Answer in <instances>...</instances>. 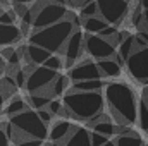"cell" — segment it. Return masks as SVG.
<instances>
[{
  "mask_svg": "<svg viewBox=\"0 0 148 146\" xmlns=\"http://www.w3.org/2000/svg\"><path fill=\"white\" fill-rule=\"evenodd\" d=\"M5 71H7V62L2 59V55H0V77L5 74Z\"/></svg>",
  "mask_w": 148,
  "mask_h": 146,
  "instance_id": "obj_38",
  "label": "cell"
},
{
  "mask_svg": "<svg viewBox=\"0 0 148 146\" xmlns=\"http://www.w3.org/2000/svg\"><path fill=\"white\" fill-rule=\"evenodd\" d=\"M36 113H38V117H40V120H41V122H43V124H45V126L48 127V124L52 122V119H53V115H52V113H50V112H48L47 108L36 110Z\"/></svg>",
  "mask_w": 148,
  "mask_h": 146,
  "instance_id": "obj_34",
  "label": "cell"
},
{
  "mask_svg": "<svg viewBox=\"0 0 148 146\" xmlns=\"http://www.w3.org/2000/svg\"><path fill=\"white\" fill-rule=\"evenodd\" d=\"M9 122L21 132L24 139H40L45 141L48 138V127L40 120L36 110H24L14 117H9Z\"/></svg>",
  "mask_w": 148,
  "mask_h": 146,
  "instance_id": "obj_4",
  "label": "cell"
},
{
  "mask_svg": "<svg viewBox=\"0 0 148 146\" xmlns=\"http://www.w3.org/2000/svg\"><path fill=\"white\" fill-rule=\"evenodd\" d=\"M12 77H14L17 88H24V84H26V77H28V74L24 72V69L17 67V69L14 71V74H12Z\"/></svg>",
  "mask_w": 148,
  "mask_h": 146,
  "instance_id": "obj_31",
  "label": "cell"
},
{
  "mask_svg": "<svg viewBox=\"0 0 148 146\" xmlns=\"http://www.w3.org/2000/svg\"><path fill=\"white\" fill-rule=\"evenodd\" d=\"M77 28L76 21L73 17H66L60 23H55L52 26H47L43 29H36L29 33V43L31 45H38L41 48H45L50 53H59L66 41L69 40V36L74 33V29Z\"/></svg>",
  "mask_w": 148,
  "mask_h": 146,
  "instance_id": "obj_3",
  "label": "cell"
},
{
  "mask_svg": "<svg viewBox=\"0 0 148 146\" xmlns=\"http://www.w3.org/2000/svg\"><path fill=\"white\" fill-rule=\"evenodd\" d=\"M107 141H109L107 136H102L98 132H90V143H91V146H103Z\"/></svg>",
  "mask_w": 148,
  "mask_h": 146,
  "instance_id": "obj_32",
  "label": "cell"
},
{
  "mask_svg": "<svg viewBox=\"0 0 148 146\" xmlns=\"http://www.w3.org/2000/svg\"><path fill=\"white\" fill-rule=\"evenodd\" d=\"M5 2H7V0H0V3H2V5H3V3H5Z\"/></svg>",
  "mask_w": 148,
  "mask_h": 146,
  "instance_id": "obj_47",
  "label": "cell"
},
{
  "mask_svg": "<svg viewBox=\"0 0 148 146\" xmlns=\"http://www.w3.org/2000/svg\"><path fill=\"white\" fill-rule=\"evenodd\" d=\"M124 65L127 67V72L131 74L136 81L147 83L148 81V46L134 50L129 55V59L126 60Z\"/></svg>",
  "mask_w": 148,
  "mask_h": 146,
  "instance_id": "obj_8",
  "label": "cell"
},
{
  "mask_svg": "<svg viewBox=\"0 0 148 146\" xmlns=\"http://www.w3.org/2000/svg\"><path fill=\"white\" fill-rule=\"evenodd\" d=\"M84 52L97 60L112 59L115 53V46L109 40L97 36V35H84Z\"/></svg>",
  "mask_w": 148,
  "mask_h": 146,
  "instance_id": "obj_9",
  "label": "cell"
},
{
  "mask_svg": "<svg viewBox=\"0 0 148 146\" xmlns=\"http://www.w3.org/2000/svg\"><path fill=\"white\" fill-rule=\"evenodd\" d=\"M23 40V33L16 24H0V46H14Z\"/></svg>",
  "mask_w": 148,
  "mask_h": 146,
  "instance_id": "obj_12",
  "label": "cell"
},
{
  "mask_svg": "<svg viewBox=\"0 0 148 146\" xmlns=\"http://www.w3.org/2000/svg\"><path fill=\"white\" fill-rule=\"evenodd\" d=\"M52 53L50 52H47L45 48H41V46H38V45H26L24 46V55H23V59L28 62V64H31V65H43L45 64V60L50 57Z\"/></svg>",
  "mask_w": 148,
  "mask_h": 146,
  "instance_id": "obj_13",
  "label": "cell"
},
{
  "mask_svg": "<svg viewBox=\"0 0 148 146\" xmlns=\"http://www.w3.org/2000/svg\"><path fill=\"white\" fill-rule=\"evenodd\" d=\"M59 72L55 71H50L43 65H36L33 67V71L28 72V77H26V84H24V89L33 95V93H43L47 88L52 86L55 76Z\"/></svg>",
  "mask_w": 148,
  "mask_h": 146,
  "instance_id": "obj_7",
  "label": "cell"
},
{
  "mask_svg": "<svg viewBox=\"0 0 148 146\" xmlns=\"http://www.w3.org/2000/svg\"><path fill=\"white\" fill-rule=\"evenodd\" d=\"M16 21H17V17H16V14L12 12V9H3V12L0 14V24H16Z\"/></svg>",
  "mask_w": 148,
  "mask_h": 146,
  "instance_id": "obj_30",
  "label": "cell"
},
{
  "mask_svg": "<svg viewBox=\"0 0 148 146\" xmlns=\"http://www.w3.org/2000/svg\"><path fill=\"white\" fill-rule=\"evenodd\" d=\"M43 146H57V145H53V143H47V145H43Z\"/></svg>",
  "mask_w": 148,
  "mask_h": 146,
  "instance_id": "obj_45",
  "label": "cell"
},
{
  "mask_svg": "<svg viewBox=\"0 0 148 146\" xmlns=\"http://www.w3.org/2000/svg\"><path fill=\"white\" fill-rule=\"evenodd\" d=\"M115 35H117V28L109 24V26H107V28H103V29H102V31H100L97 36L103 38V40H112V38L115 36Z\"/></svg>",
  "mask_w": 148,
  "mask_h": 146,
  "instance_id": "obj_33",
  "label": "cell"
},
{
  "mask_svg": "<svg viewBox=\"0 0 148 146\" xmlns=\"http://www.w3.org/2000/svg\"><path fill=\"white\" fill-rule=\"evenodd\" d=\"M103 146H115V143H114V141H110V139H109V141H107V143H105V145Z\"/></svg>",
  "mask_w": 148,
  "mask_h": 146,
  "instance_id": "obj_44",
  "label": "cell"
},
{
  "mask_svg": "<svg viewBox=\"0 0 148 146\" xmlns=\"http://www.w3.org/2000/svg\"><path fill=\"white\" fill-rule=\"evenodd\" d=\"M16 146H43V141H40V139H24V141H21Z\"/></svg>",
  "mask_w": 148,
  "mask_h": 146,
  "instance_id": "obj_36",
  "label": "cell"
},
{
  "mask_svg": "<svg viewBox=\"0 0 148 146\" xmlns=\"http://www.w3.org/2000/svg\"><path fill=\"white\" fill-rule=\"evenodd\" d=\"M105 102L112 115L122 126H133L136 122L138 102L134 91L126 83H109L105 86Z\"/></svg>",
  "mask_w": 148,
  "mask_h": 146,
  "instance_id": "obj_1",
  "label": "cell"
},
{
  "mask_svg": "<svg viewBox=\"0 0 148 146\" xmlns=\"http://www.w3.org/2000/svg\"><path fill=\"white\" fill-rule=\"evenodd\" d=\"M143 24H145V28H147L145 31H148V9L143 12Z\"/></svg>",
  "mask_w": 148,
  "mask_h": 146,
  "instance_id": "obj_39",
  "label": "cell"
},
{
  "mask_svg": "<svg viewBox=\"0 0 148 146\" xmlns=\"http://www.w3.org/2000/svg\"><path fill=\"white\" fill-rule=\"evenodd\" d=\"M97 67L102 74V77H119L122 69L114 59H102L97 62Z\"/></svg>",
  "mask_w": 148,
  "mask_h": 146,
  "instance_id": "obj_16",
  "label": "cell"
},
{
  "mask_svg": "<svg viewBox=\"0 0 148 146\" xmlns=\"http://www.w3.org/2000/svg\"><path fill=\"white\" fill-rule=\"evenodd\" d=\"M35 12L33 17V24H31V31L43 29L47 26H52L55 23H60L62 19L69 17V9L66 5H59V3H52L47 0H40L36 2L35 7H31Z\"/></svg>",
  "mask_w": 148,
  "mask_h": 146,
  "instance_id": "obj_5",
  "label": "cell"
},
{
  "mask_svg": "<svg viewBox=\"0 0 148 146\" xmlns=\"http://www.w3.org/2000/svg\"><path fill=\"white\" fill-rule=\"evenodd\" d=\"M12 143H10V139H9V136L0 129V146H10Z\"/></svg>",
  "mask_w": 148,
  "mask_h": 146,
  "instance_id": "obj_37",
  "label": "cell"
},
{
  "mask_svg": "<svg viewBox=\"0 0 148 146\" xmlns=\"http://www.w3.org/2000/svg\"><path fill=\"white\" fill-rule=\"evenodd\" d=\"M71 83H77V81H90V79H102V74L98 71L97 64L91 60H83L77 65L69 67V74H67Z\"/></svg>",
  "mask_w": 148,
  "mask_h": 146,
  "instance_id": "obj_11",
  "label": "cell"
},
{
  "mask_svg": "<svg viewBox=\"0 0 148 146\" xmlns=\"http://www.w3.org/2000/svg\"><path fill=\"white\" fill-rule=\"evenodd\" d=\"M47 2H52V3H59V5H66L67 7V0H47Z\"/></svg>",
  "mask_w": 148,
  "mask_h": 146,
  "instance_id": "obj_40",
  "label": "cell"
},
{
  "mask_svg": "<svg viewBox=\"0 0 148 146\" xmlns=\"http://www.w3.org/2000/svg\"><path fill=\"white\" fill-rule=\"evenodd\" d=\"M29 2H35V0H12V3H29Z\"/></svg>",
  "mask_w": 148,
  "mask_h": 146,
  "instance_id": "obj_42",
  "label": "cell"
},
{
  "mask_svg": "<svg viewBox=\"0 0 148 146\" xmlns=\"http://www.w3.org/2000/svg\"><path fill=\"white\" fill-rule=\"evenodd\" d=\"M52 100H53V98H52L50 95H47L45 91H43V93H33V95H29V96H28V103H29L31 110L47 108V107H48V103H50Z\"/></svg>",
  "mask_w": 148,
  "mask_h": 146,
  "instance_id": "obj_22",
  "label": "cell"
},
{
  "mask_svg": "<svg viewBox=\"0 0 148 146\" xmlns=\"http://www.w3.org/2000/svg\"><path fill=\"white\" fill-rule=\"evenodd\" d=\"M114 143L115 146H143V139L136 132H133L127 136H117Z\"/></svg>",
  "mask_w": 148,
  "mask_h": 146,
  "instance_id": "obj_26",
  "label": "cell"
},
{
  "mask_svg": "<svg viewBox=\"0 0 148 146\" xmlns=\"http://www.w3.org/2000/svg\"><path fill=\"white\" fill-rule=\"evenodd\" d=\"M140 7H141L143 10H147L148 9V0H140Z\"/></svg>",
  "mask_w": 148,
  "mask_h": 146,
  "instance_id": "obj_41",
  "label": "cell"
},
{
  "mask_svg": "<svg viewBox=\"0 0 148 146\" xmlns=\"http://www.w3.org/2000/svg\"><path fill=\"white\" fill-rule=\"evenodd\" d=\"M0 91H2V95H3V100H9V98H12V96L16 95L17 86H16V81H14V77H12L10 74L5 72L0 77Z\"/></svg>",
  "mask_w": 148,
  "mask_h": 146,
  "instance_id": "obj_21",
  "label": "cell"
},
{
  "mask_svg": "<svg viewBox=\"0 0 148 146\" xmlns=\"http://www.w3.org/2000/svg\"><path fill=\"white\" fill-rule=\"evenodd\" d=\"M43 67H47V69H50V71H55V72H59V71L64 67V59H60L57 53H52V55H50V57L45 60Z\"/></svg>",
  "mask_w": 148,
  "mask_h": 146,
  "instance_id": "obj_27",
  "label": "cell"
},
{
  "mask_svg": "<svg viewBox=\"0 0 148 146\" xmlns=\"http://www.w3.org/2000/svg\"><path fill=\"white\" fill-rule=\"evenodd\" d=\"M28 108H29V107H28V102H26L24 98L14 95L12 98H9L7 105L3 107V113L9 115V117H14V115H17V113H23L24 110H28Z\"/></svg>",
  "mask_w": 148,
  "mask_h": 146,
  "instance_id": "obj_18",
  "label": "cell"
},
{
  "mask_svg": "<svg viewBox=\"0 0 148 146\" xmlns=\"http://www.w3.org/2000/svg\"><path fill=\"white\" fill-rule=\"evenodd\" d=\"M59 146H91V143H90V131H86L84 127L73 126V131L69 132V136Z\"/></svg>",
  "mask_w": 148,
  "mask_h": 146,
  "instance_id": "obj_15",
  "label": "cell"
},
{
  "mask_svg": "<svg viewBox=\"0 0 148 146\" xmlns=\"http://www.w3.org/2000/svg\"><path fill=\"white\" fill-rule=\"evenodd\" d=\"M143 96H145V98L148 100V86L145 88V89H143Z\"/></svg>",
  "mask_w": 148,
  "mask_h": 146,
  "instance_id": "obj_43",
  "label": "cell"
},
{
  "mask_svg": "<svg viewBox=\"0 0 148 146\" xmlns=\"http://www.w3.org/2000/svg\"><path fill=\"white\" fill-rule=\"evenodd\" d=\"M91 129H93V132H98V134H102V136L110 138V136H114L115 126H114V122H112L110 117H109V119H105V120H102V122H97Z\"/></svg>",
  "mask_w": 148,
  "mask_h": 146,
  "instance_id": "obj_25",
  "label": "cell"
},
{
  "mask_svg": "<svg viewBox=\"0 0 148 146\" xmlns=\"http://www.w3.org/2000/svg\"><path fill=\"white\" fill-rule=\"evenodd\" d=\"M107 86L105 81L102 79H90V81H77L71 84L73 91H83V93H93V91H100Z\"/></svg>",
  "mask_w": 148,
  "mask_h": 146,
  "instance_id": "obj_17",
  "label": "cell"
},
{
  "mask_svg": "<svg viewBox=\"0 0 148 146\" xmlns=\"http://www.w3.org/2000/svg\"><path fill=\"white\" fill-rule=\"evenodd\" d=\"M28 9H29V7H28L26 3H12V12L16 14V17H21Z\"/></svg>",
  "mask_w": 148,
  "mask_h": 146,
  "instance_id": "obj_35",
  "label": "cell"
},
{
  "mask_svg": "<svg viewBox=\"0 0 148 146\" xmlns=\"http://www.w3.org/2000/svg\"><path fill=\"white\" fill-rule=\"evenodd\" d=\"M69 84H71V81H69L67 76L57 74L55 79H53V83H52V86H50V96H52V98L64 96L66 91H67V88H69Z\"/></svg>",
  "mask_w": 148,
  "mask_h": 146,
  "instance_id": "obj_19",
  "label": "cell"
},
{
  "mask_svg": "<svg viewBox=\"0 0 148 146\" xmlns=\"http://www.w3.org/2000/svg\"><path fill=\"white\" fill-rule=\"evenodd\" d=\"M79 2H81V5H83V2H86V0H79Z\"/></svg>",
  "mask_w": 148,
  "mask_h": 146,
  "instance_id": "obj_48",
  "label": "cell"
},
{
  "mask_svg": "<svg viewBox=\"0 0 148 146\" xmlns=\"http://www.w3.org/2000/svg\"><path fill=\"white\" fill-rule=\"evenodd\" d=\"M73 131V124L69 122V120H57L50 129H48V139H50V143H53V145H60L67 136H69V132Z\"/></svg>",
  "mask_w": 148,
  "mask_h": 146,
  "instance_id": "obj_14",
  "label": "cell"
},
{
  "mask_svg": "<svg viewBox=\"0 0 148 146\" xmlns=\"http://www.w3.org/2000/svg\"><path fill=\"white\" fill-rule=\"evenodd\" d=\"M133 52H134V38H133V35H129V36L119 45V52H117L115 55L122 60V64H126V60L129 59V55H131Z\"/></svg>",
  "mask_w": 148,
  "mask_h": 146,
  "instance_id": "obj_24",
  "label": "cell"
},
{
  "mask_svg": "<svg viewBox=\"0 0 148 146\" xmlns=\"http://www.w3.org/2000/svg\"><path fill=\"white\" fill-rule=\"evenodd\" d=\"M84 50V35L81 29H74V33L69 36V40L66 41L62 52H64V65L66 67H73L74 62L81 57Z\"/></svg>",
  "mask_w": 148,
  "mask_h": 146,
  "instance_id": "obj_10",
  "label": "cell"
},
{
  "mask_svg": "<svg viewBox=\"0 0 148 146\" xmlns=\"http://www.w3.org/2000/svg\"><path fill=\"white\" fill-rule=\"evenodd\" d=\"M2 12H3V5L0 3V14H2Z\"/></svg>",
  "mask_w": 148,
  "mask_h": 146,
  "instance_id": "obj_46",
  "label": "cell"
},
{
  "mask_svg": "<svg viewBox=\"0 0 148 146\" xmlns=\"http://www.w3.org/2000/svg\"><path fill=\"white\" fill-rule=\"evenodd\" d=\"M136 120L140 124V127L148 132V100L145 96H141V100L138 102V112H136Z\"/></svg>",
  "mask_w": 148,
  "mask_h": 146,
  "instance_id": "obj_23",
  "label": "cell"
},
{
  "mask_svg": "<svg viewBox=\"0 0 148 146\" xmlns=\"http://www.w3.org/2000/svg\"><path fill=\"white\" fill-rule=\"evenodd\" d=\"M109 24L100 17V16H93V17H86L83 19V29L90 35H98L103 28H107Z\"/></svg>",
  "mask_w": 148,
  "mask_h": 146,
  "instance_id": "obj_20",
  "label": "cell"
},
{
  "mask_svg": "<svg viewBox=\"0 0 148 146\" xmlns=\"http://www.w3.org/2000/svg\"><path fill=\"white\" fill-rule=\"evenodd\" d=\"M62 105L66 108L67 117H74L77 120H90L91 117L103 112L105 98L100 91L83 93V91H66L62 96Z\"/></svg>",
  "mask_w": 148,
  "mask_h": 146,
  "instance_id": "obj_2",
  "label": "cell"
},
{
  "mask_svg": "<svg viewBox=\"0 0 148 146\" xmlns=\"http://www.w3.org/2000/svg\"><path fill=\"white\" fill-rule=\"evenodd\" d=\"M98 16L110 26H117L122 23L129 10V0H95Z\"/></svg>",
  "mask_w": 148,
  "mask_h": 146,
  "instance_id": "obj_6",
  "label": "cell"
},
{
  "mask_svg": "<svg viewBox=\"0 0 148 146\" xmlns=\"http://www.w3.org/2000/svg\"><path fill=\"white\" fill-rule=\"evenodd\" d=\"M81 16H83V19L98 16L97 2H95V0H86V2H83V5H81Z\"/></svg>",
  "mask_w": 148,
  "mask_h": 146,
  "instance_id": "obj_28",
  "label": "cell"
},
{
  "mask_svg": "<svg viewBox=\"0 0 148 146\" xmlns=\"http://www.w3.org/2000/svg\"><path fill=\"white\" fill-rule=\"evenodd\" d=\"M47 110H48L52 115H66V108H64L62 102H60V100H57V98H53V100L48 103Z\"/></svg>",
  "mask_w": 148,
  "mask_h": 146,
  "instance_id": "obj_29",
  "label": "cell"
}]
</instances>
